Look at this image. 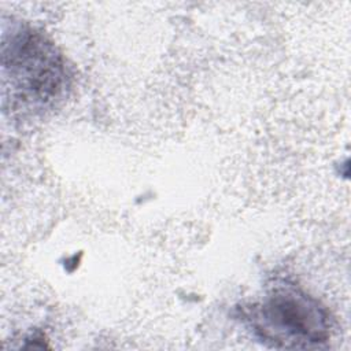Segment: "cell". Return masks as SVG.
Listing matches in <instances>:
<instances>
[{
	"label": "cell",
	"mask_w": 351,
	"mask_h": 351,
	"mask_svg": "<svg viewBox=\"0 0 351 351\" xmlns=\"http://www.w3.org/2000/svg\"><path fill=\"white\" fill-rule=\"evenodd\" d=\"M4 88L22 107L52 104L67 86V71L56 47L41 33L21 27L3 43Z\"/></svg>",
	"instance_id": "cell-1"
},
{
	"label": "cell",
	"mask_w": 351,
	"mask_h": 351,
	"mask_svg": "<svg viewBox=\"0 0 351 351\" xmlns=\"http://www.w3.org/2000/svg\"><path fill=\"white\" fill-rule=\"evenodd\" d=\"M248 321L255 335L280 348L318 347L330 337L326 308L296 285L281 284L255 304Z\"/></svg>",
	"instance_id": "cell-2"
}]
</instances>
